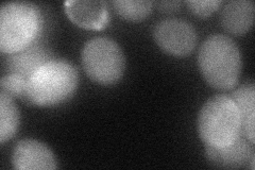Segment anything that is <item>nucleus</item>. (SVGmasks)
I'll return each instance as SVG.
<instances>
[{
    "label": "nucleus",
    "mask_w": 255,
    "mask_h": 170,
    "mask_svg": "<svg viewBox=\"0 0 255 170\" xmlns=\"http://www.w3.org/2000/svg\"><path fill=\"white\" fill-rule=\"evenodd\" d=\"M242 120L234 101L217 95L207 100L198 115V132L205 146L225 147L242 134Z\"/></svg>",
    "instance_id": "7ed1b4c3"
},
{
    "label": "nucleus",
    "mask_w": 255,
    "mask_h": 170,
    "mask_svg": "<svg viewBox=\"0 0 255 170\" xmlns=\"http://www.w3.org/2000/svg\"><path fill=\"white\" fill-rule=\"evenodd\" d=\"M112 4L121 17L130 21L146 19L152 11V2L147 0H115Z\"/></svg>",
    "instance_id": "4468645a"
},
{
    "label": "nucleus",
    "mask_w": 255,
    "mask_h": 170,
    "mask_svg": "<svg viewBox=\"0 0 255 170\" xmlns=\"http://www.w3.org/2000/svg\"><path fill=\"white\" fill-rule=\"evenodd\" d=\"M65 12L75 25L90 30L105 28L109 20L106 1L74 0L65 2Z\"/></svg>",
    "instance_id": "1a4fd4ad"
},
{
    "label": "nucleus",
    "mask_w": 255,
    "mask_h": 170,
    "mask_svg": "<svg viewBox=\"0 0 255 170\" xmlns=\"http://www.w3.org/2000/svg\"><path fill=\"white\" fill-rule=\"evenodd\" d=\"M0 92H3L12 98H26L27 80L22 77L14 74H6L0 81Z\"/></svg>",
    "instance_id": "2eb2a0df"
},
{
    "label": "nucleus",
    "mask_w": 255,
    "mask_h": 170,
    "mask_svg": "<svg viewBox=\"0 0 255 170\" xmlns=\"http://www.w3.org/2000/svg\"><path fill=\"white\" fill-rule=\"evenodd\" d=\"M254 2L251 0H233L225 4L220 12V22L228 33L244 35L254 22Z\"/></svg>",
    "instance_id": "9b49d317"
},
{
    "label": "nucleus",
    "mask_w": 255,
    "mask_h": 170,
    "mask_svg": "<svg viewBox=\"0 0 255 170\" xmlns=\"http://www.w3.org/2000/svg\"><path fill=\"white\" fill-rule=\"evenodd\" d=\"M253 144L241 134L237 139L225 147L205 146L206 158L215 167L241 168L246 166L254 158Z\"/></svg>",
    "instance_id": "6e6552de"
},
{
    "label": "nucleus",
    "mask_w": 255,
    "mask_h": 170,
    "mask_svg": "<svg viewBox=\"0 0 255 170\" xmlns=\"http://www.w3.org/2000/svg\"><path fill=\"white\" fill-rule=\"evenodd\" d=\"M186 3L189 10L195 15L205 18L218 9L221 1H219V0H191V1H187Z\"/></svg>",
    "instance_id": "dca6fc26"
},
{
    "label": "nucleus",
    "mask_w": 255,
    "mask_h": 170,
    "mask_svg": "<svg viewBox=\"0 0 255 170\" xmlns=\"http://www.w3.org/2000/svg\"><path fill=\"white\" fill-rule=\"evenodd\" d=\"M230 98L234 101L242 120V134L254 145L255 127V86L253 83L238 87Z\"/></svg>",
    "instance_id": "f8f14e48"
},
{
    "label": "nucleus",
    "mask_w": 255,
    "mask_h": 170,
    "mask_svg": "<svg viewBox=\"0 0 255 170\" xmlns=\"http://www.w3.org/2000/svg\"><path fill=\"white\" fill-rule=\"evenodd\" d=\"M156 45L167 54L186 56L194 51L198 35L191 23L181 19L158 21L153 30Z\"/></svg>",
    "instance_id": "423d86ee"
},
{
    "label": "nucleus",
    "mask_w": 255,
    "mask_h": 170,
    "mask_svg": "<svg viewBox=\"0 0 255 170\" xmlns=\"http://www.w3.org/2000/svg\"><path fill=\"white\" fill-rule=\"evenodd\" d=\"M20 114L12 97L0 92V143L3 144L18 131Z\"/></svg>",
    "instance_id": "ddd939ff"
},
{
    "label": "nucleus",
    "mask_w": 255,
    "mask_h": 170,
    "mask_svg": "<svg viewBox=\"0 0 255 170\" xmlns=\"http://www.w3.org/2000/svg\"><path fill=\"white\" fill-rule=\"evenodd\" d=\"M78 82V71L70 63L51 60L27 81L25 101L37 107H53L69 99Z\"/></svg>",
    "instance_id": "f03ea898"
},
{
    "label": "nucleus",
    "mask_w": 255,
    "mask_h": 170,
    "mask_svg": "<svg viewBox=\"0 0 255 170\" xmlns=\"http://www.w3.org/2000/svg\"><path fill=\"white\" fill-rule=\"evenodd\" d=\"M198 65L205 81L218 91L236 86L243 68L242 53L232 38L222 34L207 37L200 47Z\"/></svg>",
    "instance_id": "f257e3e1"
},
{
    "label": "nucleus",
    "mask_w": 255,
    "mask_h": 170,
    "mask_svg": "<svg viewBox=\"0 0 255 170\" xmlns=\"http://www.w3.org/2000/svg\"><path fill=\"white\" fill-rule=\"evenodd\" d=\"M12 164L17 170H53L58 168L53 152L45 144L31 139L21 140L15 145Z\"/></svg>",
    "instance_id": "0eeeda50"
},
{
    "label": "nucleus",
    "mask_w": 255,
    "mask_h": 170,
    "mask_svg": "<svg viewBox=\"0 0 255 170\" xmlns=\"http://www.w3.org/2000/svg\"><path fill=\"white\" fill-rule=\"evenodd\" d=\"M42 27L38 7L25 1L4 2L0 7V51L11 54L34 43Z\"/></svg>",
    "instance_id": "20e7f679"
},
{
    "label": "nucleus",
    "mask_w": 255,
    "mask_h": 170,
    "mask_svg": "<svg viewBox=\"0 0 255 170\" xmlns=\"http://www.w3.org/2000/svg\"><path fill=\"white\" fill-rule=\"evenodd\" d=\"M81 60L87 77L100 85H113L125 74L126 60L122 48L108 37H95L86 42Z\"/></svg>",
    "instance_id": "39448f33"
},
{
    "label": "nucleus",
    "mask_w": 255,
    "mask_h": 170,
    "mask_svg": "<svg viewBox=\"0 0 255 170\" xmlns=\"http://www.w3.org/2000/svg\"><path fill=\"white\" fill-rule=\"evenodd\" d=\"M6 55L5 67L7 74L18 75L27 81L38 68L52 60L49 52L39 45H34V43L18 52Z\"/></svg>",
    "instance_id": "9d476101"
}]
</instances>
